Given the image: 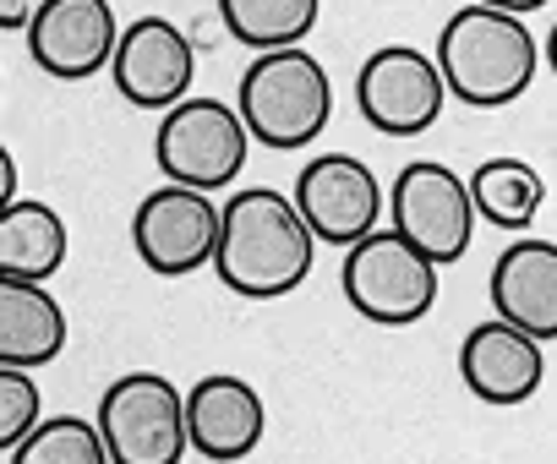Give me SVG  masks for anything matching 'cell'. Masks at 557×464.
<instances>
[{"label": "cell", "mask_w": 557, "mask_h": 464, "mask_svg": "<svg viewBox=\"0 0 557 464\" xmlns=\"http://www.w3.org/2000/svg\"><path fill=\"white\" fill-rule=\"evenodd\" d=\"M459 377L481 404H524L546 383V344L486 317L459 344Z\"/></svg>", "instance_id": "14"}, {"label": "cell", "mask_w": 557, "mask_h": 464, "mask_svg": "<svg viewBox=\"0 0 557 464\" xmlns=\"http://www.w3.org/2000/svg\"><path fill=\"white\" fill-rule=\"evenodd\" d=\"M45 415V393L34 372L17 366H0V453H12Z\"/></svg>", "instance_id": "21"}, {"label": "cell", "mask_w": 557, "mask_h": 464, "mask_svg": "<svg viewBox=\"0 0 557 464\" xmlns=\"http://www.w3.org/2000/svg\"><path fill=\"white\" fill-rule=\"evenodd\" d=\"M66 350V312L45 285L0 279V366L39 372Z\"/></svg>", "instance_id": "16"}, {"label": "cell", "mask_w": 557, "mask_h": 464, "mask_svg": "<svg viewBox=\"0 0 557 464\" xmlns=\"http://www.w3.org/2000/svg\"><path fill=\"white\" fill-rule=\"evenodd\" d=\"M383 208H388V229L405 247H416L432 268L459 263L475 241V208H470L465 175L437 159H410L394 175Z\"/></svg>", "instance_id": "4"}, {"label": "cell", "mask_w": 557, "mask_h": 464, "mask_svg": "<svg viewBox=\"0 0 557 464\" xmlns=\"http://www.w3.org/2000/svg\"><path fill=\"white\" fill-rule=\"evenodd\" d=\"M312 263H318V241L285 191L246 186L230 202H219L213 274L224 290L246 301H278L312 279Z\"/></svg>", "instance_id": "1"}, {"label": "cell", "mask_w": 557, "mask_h": 464, "mask_svg": "<svg viewBox=\"0 0 557 464\" xmlns=\"http://www.w3.org/2000/svg\"><path fill=\"white\" fill-rule=\"evenodd\" d=\"M34 7H39V0H0V28H17L23 34V23L34 17Z\"/></svg>", "instance_id": "23"}, {"label": "cell", "mask_w": 557, "mask_h": 464, "mask_svg": "<svg viewBox=\"0 0 557 464\" xmlns=\"http://www.w3.org/2000/svg\"><path fill=\"white\" fill-rule=\"evenodd\" d=\"M470 7H492V12L524 17V12H541V7H552V0H470Z\"/></svg>", "instance_id": "24"}, {"label": "cell", "mask_w": 557, "mask_h": 464, "mask_svg": "<svg viewBox=\"0 0 557 464\" xmlns=\"http://www.w3.org/2000/svg\"><path fill=\"white\" fill-rule=\"evenodd\" d=\"M115 93L137 110H170L186 99L191 77H197V50L186 39V28H175L170 17H137L115 34L110 66Z\"/></svg>", "instance_id": "11"}, {"label": "cell", "mask_w": 557, "mask_h": 464, "mask_svg": "<svg viewBox=\"0 0 557 464\" xmlns=\"http://www.w3.org/2000/svg\"><path fill=\"white\" fill-rule=\"evenodd\" d=\"M246 153H251V137H246L240 115L219 99H181L164 110V121L153 131V159H159L164 180L208 191V197L240 175Z\"/></svg>", "instance_id": "7"}, {"label": "cell", "mask_w": 557, "mask_h": 464, "mask_svg": "<svg viewBox=\"0 0 557 464\" xmlns=\"http://www.w3.org/2000/svg\"><path fill=\"white\" fill-rule=\"evenodd\" d=\"M475 218L497 224V229H530V218L546 202V180L535 164L524 159H481L475 175L465 180Z\"/></svg>", "instance_id": "18"}, {"label": "cell", "mask_w": 557, "mask_h": 464, "mask_svg": "<svg viewBox=\"0 0 557 464\" xmlns=\"http://www.w3.org/2000/svg\"><path fill=\"white\" fill-rule=\"evenodd\" d=\"M181 410H186V448H197L208 464H240L246 453H257L268 431L262 393L230 372L197 377L191 393H181Z\"/></svg>", "instance_id": "13"}, {"label": "cell", "mask_w": 557, "mask_h": 464, "mask_svg": "<svg viewBox=\"0 0 557 464\" xmlns=\"http://www.w3.org/2000/svg\"><path fill=\"white\" fill-rule=\"evenodd\" d=\"M432 66L443 77V93H454L459 104L503 110L535 83L541 45L524 28V17H508L492 7H465L443 23Z\"/></svg>", "instance_id": "2"}, {"label": "cell", "mask_w": 557, "mask_h": 464, "mask_svg": "<svg viewBox=\"0 0 557 464\" xmlns=\"http://www.w3.org/2000/svg\"><path fill=\"white\" fill-rule=\"evenodd\" d=\"M339 290L367 323L410 328L437 306V268L416 247H405L394 229H372L356 247H345Z\"/></svg>", "instance_id": "6"}, {"label": "cell", "mask_w": 557, "mask_h": 464, "mask_svg": "<svg viewBox=\"0 0 557 464\" xmlns=\"http://www.w3.org/2000/svg\"><path fill=\"white\" fill-rule=\"evenodd\" d=\"M132 247L148 274L159 279H186L213 263L219 247V202L191 186H159L137 202L132 213Z\"/></svg>", "instance_id": "9"}, {"label": "cell", "mask_w": 557, "mask_h": 464, "mask_svg": "<svg viewBox=\"0 0 557 464\" xmlns=\"http://www.w3.org/2000/svg\"><path fill=\"white\" fill-rule=\"evenodd\" d=\"M448 93L426 50L416 45H383L356 72V110L383 137H421L437 126Z\"/></svg>", "instance_id": "10"}, {"label": "cell", "mask_w": 557, "mask_h": 464, "mask_svg": "<svg viewBox=\"0 0 557 464\" xmlns=\"http://www.w3.org/2000/svg\"><path fill=\"white\" fill-rule=\"evenodd\" d=\"M94 431L110 464H181L186 459L181 388L164 372H126L104 388Z\"/></svg>", "instance_id": "5"}, {"label": "cell", "mask_w": 557, "mask_h": 464, "mask_svg": "<svg viewBox=\"0 0 557 464\" xmlns=\"http://www.w3.org/2000/svg\"><path fill=\"white\" fill-rule=\"evenodd\" d=\"M66 218L50 202H12L0 213V279H28V285H50L66 268Z\"/></svg>", "instance_id": "17"}, {"label": "cell", "mask_w": 557, "mask_h": 464, "mask_svg": "<svg viewBox=\"0 0 557 464\" xmlns=\"http://www.w3.org/2000/svg\"><path fill=\"white\" fill-rule=\"evenodd\" d=\"M12 464H110L94 421L83 415H39V426L12 448Z\"/></svg>", "instance_id": "20"}, {"label": "cell", "mask_w": 557, "mask_h": 464, "mask_svg": "<svg viewBox=\"0 0 557 464\" xmlns=\"http://www.w3.org/2000/svg\"><path fill=\"white\" fill-rule=\"evenodd\" d=\"M296 213L318 247H356L361 236L383 229V180L356 153H318L296 175Z\"/></svg>", "instance_id": "8"}, {"label": "cell", "mask_w": 557, "mask_h": 464, "mask_svg": "<svg viewBox=\"0 0 557 464\" xmlns=\"http://www.w3.org/2000/svg\"><path fill=\"white\" fill-rule=\"evenodd\" d=\"M17 180H23V175H17V159H12L7 142H0V213L17 202Z\"/></svg>", "instance_id": "22"}, {"label": "cell", "mask_w": 557, "mask_h": 464, "mask_svg": "<svg viewBox=\"0 0 557 464\" xmlns=\"http://www.w3.org/2000/svg\"><path fill=\"white\" fill-rule=\"evenodd\" d=\"M235 115L251 142H262L273 153H301L323 137V126L334 115V83H329L323 61L307 50H268L246 66Z\"/></svg>", "instance_id": "3"}, {"label": "cell", "mask_w": 557, "mask_h": 464, "mask_svg": "<svg viewBox=\"0 0 557 464\" xmlns=\"http://www.w3.org/2000/svg\"><path fill=\"white\" fill-rule=\"evenodd\" d=\"M0 99H7V77H0Z\"/></svg>", "instance_id": "25"}, {"label": "cell", "mask_w": 557, "mask_h": 464, "mask_svg": "<svg viewBox=\"0 0 557 464\" xmlns=\"http://www.w3.org/2000/svg\"><path fill=\"white\" fill-rule=\"evenodd\" d=\"M28 55L55 83H88L110 66L121 17L110 0H39L34 17L23 23Z\"/></svg>", "instance_id": "12"}, {"label": "cell", "mask_w": 557, "mask_h": 464, "mask_svg": "<svg viewBox=\"0 0 557 464\" xmlns=\"http://www.w3.org/2000/svg\"><path fill=\"white\" fill-rule=\"evenodd\" d=\"M323 0H219V23L235 45L268 55V50H301L318 28Z\"/></svg>", "instance_id": "19"}, {"label": "cell", "mask_w": 557, "mask_h": 464, "mask_svg": "<svg viewBox=\"0 0 557 464\" xmlns=\"http://www.w3.org/2000/svg\"><path fill=\"white\" fill-rule=\"evenodd\" d=\"M492 312L497 323L519 328L535 344L557 339V247L552 241H513L492 268Z\"/></svg>", "instance_id": "15"}]
</instances>
